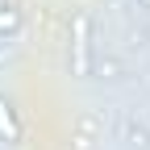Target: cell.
I'll list each match as a JSON object with an SVG mask.
<instances>
[{
    "label": "cell",
    "mask_w": 150,
    "mask_h": 150,
    "mask_svg": "<svg viewBox=\"0 0 150 150\" xmlns=\"http://www.w3.org/2000/svg\"><path fill=\"white\" fill-rule=\"evenodd\" d=\"M21 29V8L17 4H0V38H13Z\"/></svg>",
    "instance_id": "cell-3"
},
{
    "label": "cell",
    "mask_w": 150,
    "mask_h": 150,
    "mask_svg": "<svg viewBox=\"0 0 150 150\" xmlns=\"http://www.w3.org/2000/svg\"><path fill=\"white\" fill-rule=\"evenodd\" d=\"M138 4H142V8H150V0H138Z\"/></svg>",
    "instance_id": "cell-4"
},
{
    "label": "cell",
    "mask_w": 150,
    "mask_h": 150,
    "mask_svg": "<svg viewBox=\"0 0 150 150\" xmlns=\"http://www.w3.org/2000/svg\"><path fill=\"white\" fill-rule=\"evenodd\" d=\"M71 75H92V17H71Z\"/></svg>",
    "instance_id": "cell-1"
},
{
    "label": "cell",
    "mask_w": 150,
    "mask_h": 150,
    "mask_svg": "<svg viewBox=\"0 0 150 150\" xmlns=\"http://www.w3.org/2000/svg\"><path fill=\"white\" fill-rule=\"evenodd\" d=\"M21 134H25V129H21V117H17L13 100L0 96V142H4V146H17V142H21Z\"/></svg>",
    "instance_id": "cell-2"
}]
</instances>
